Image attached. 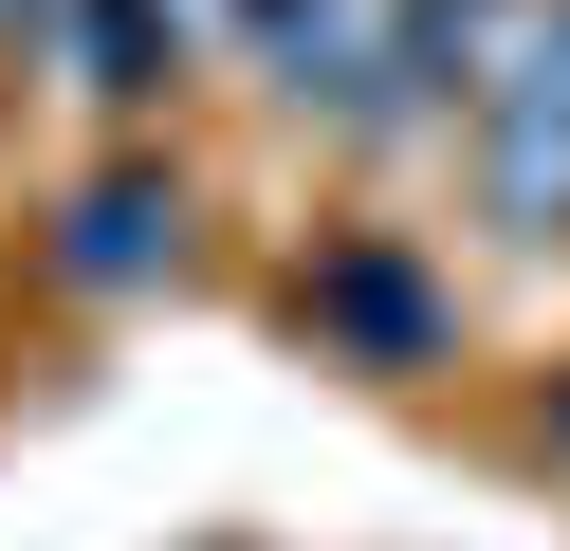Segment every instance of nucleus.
<instances>
[{"label": "nucleus", "mask_w": 570, "mask_h": 551, "mask_svg": "<svg viewBox=\"0 0 570 551\" xmlns=\"http://www.w3.org/2000/svg\"><path fill=\"white\" fill-rule=\"evenodd\" d=\"M239 56H258V92L295 110V129H332V147L442 129V110H423V0H239Z\"/></svg>", "instance_id": "obj_1"}, {"label": "nucleus", "mask_w": 570, "mask_h": 551, "mask_svg": "<svg viewBox=\"0 0 570 551\" xmlns=\"http://www.w3.org/2000/svg\"><path fill=\"white\" fill-rule=\"evenodd\" d=\"M460 184L497 239H570V0H533L497 73L460 92Z\"/></svg>", "instance_id": "obj_2"}, {"label": "nucleus", "mask_w": 570, "mask_h": 551, "mask_svg": "<svg viewBox=\"0 0 570 551\" xmlns=\"http://www.w3.org/2000/svg\"><path fill=\"white\" fill-rule=\"evenodd\" d=\"M276 313H295L332 367H386V386L460 350V294H442V257H423V239H386V220H332V239L276 276Z\"/></svg>", "instance_id": "obj_3"}, {"label": "nucleus", "mask_w": 570, "mask_h": 551, "mask_svg": "<svg viewBox=\"0 0 570 551\" xmlns=\"http://www.w3.org/2000/svg\"><path fill=\"white\" fill-rule=\"evenodd\" d=\"M185 220H203V184L166 166V147H111V166L38 220V276L56 294H166L185 276Z\"/></svg>", "instance_id": "obj_4"}, {"label": "nucleus", "mask_w": 570, "mask_h": 551, "mask_svg": "<svg viewBox=\"0 0 570 551\" xmlns=\"http://www.w3.org/2000/svg\"><path fill=\"white\" fill-rule=\"evenodd\" d=\"M38 56H56V73H75V92L129 129V110H166V92H185V56H203V37L166 19V0H38Z\"/></svg>", "instance_id": "obj_5"}, {"label": "nucleus", "mask_w": 570, "mask_h": 551, "mask_svg": "<svg viewBox=\"0 0 570 551\" xmlns=\"http://www.w3.org/2000/svg\"><path fill=\"white\" fill-rule=\"evenodd\" d=\"M533 423H552V460H570V367H552V404H533Z\"/></svg>", "instance_id": "obj_6"}]
</instances>
